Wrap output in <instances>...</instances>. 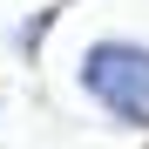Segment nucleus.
Instances as JSON below:
<instances>
[{
    "instance_id": "nucleus-1",
    "label": "nucleus",
    "mask_w": 149,
    "mask_h": 149,
    "mask_svg": "<svg viewBox=\"0 0 149 149\" xmlns=\"http://www.w3.org/2000/svg\"><path fill=\"white\" fill-rule=\"evenodd\" d=\"M88 88L115 115L149 122V54H136V47H95L88 54Z\"/></svg>"
}]
</instances>
